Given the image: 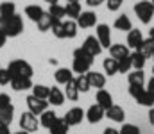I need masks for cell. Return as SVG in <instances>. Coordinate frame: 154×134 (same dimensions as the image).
<instances>
[{"mask_svg": "<svg viewBox=\"0 0 154 134\" xmlns=\"http://www.w3.org/2000/svg\"><path fill=\"white\" fill-rule=\"evenodd\" d=\"M0 29L5 32L7 38H16L23 32V20L16 13L13 16H0Z\"/></svg>", "mask_w": 154, "mask_h": 134, "instance_id": "1", "label": "cell"}, {"mask_svg": "<svg viewBox=\"0 0 154 134\" xmlns=\"http://www.w3.org/2000/svg\"><path fill=\"white\" fill-rule=\"evenodd\" d=\"M93 59L88 52H84L82 48H75L74 50V63H72V72L74 73H88L91 64H93Z\"/></svg>", "mask_w": 154, "mask_h": 134, "instance_id": "2", "label": "cell"}, {"mask_svg": "<svg viewBox=\"0 0 154 134\" xmlns=\"http://www.w3.org/2000/svg\"><path fill=\"white\" fill-rule=\"evenodd\" d=\"M133 9H134V14L138 16V20L142 23H145V25H149L151 20L154 18V5H152V2H149V0L136 2L133 5Z\"/></svg>", "mask_w": 154, "mask_h": 134, "instance_id": "3", "label": "cell"}, {"mask_svg": "<svg viewBox=\"0 0 154 134\" xmlns=\"http://www.w3.org/2000/svg\"><path fill=\"white\" fill-rule=\"evenodd\" d=\"M129 95L140 106H145V107H152L154 106V95L149 93L143 86H129Z\"/></svg>", "mask_w": 154, "mask_h": 134, "instance_id": "4", "label": "cell"}, {"mask_svg": "<svg viewBox=\"0 0 154 134\" xmlns=\"http://www.w3.org/2000/svg\"><path fill=\"white\" fill-rule=\"evenodd\" d=\"M7 70H9V73H11L13 77H32V73H34L32 66H31L27 61H23V59H14V61H11L9 66H7Z\"/></svg>", "mask_w": 154, "mask_h": 134, "instance_id": "5", "label": "cell"}, {"mask_svg": "<svg viewBox=\"0 0 154 134\" xmlns=\"http://www.w3.org/2000/svg\"><path fill=\"white\" fill-rule=\"evenodd\" d=\"M39 127V122H38V116L36 115H32L31 111H27V113H22V116H20V129L22 131H27V133H34V131H38Z\"/></svg>", "mask_w": 154, "mask_h": 134, "instance_id": "6", "label": "cell"}, {"mask_svg": "<svg viewBox=\"0 0 154 134\" xmlns=\"http://www.w3.org/2000/svg\"><path fill=\"white\" fill-rule=\"evenodd\" d=\"M25 102H27L29 111H31L32 115H36V116H39L43 111H47V109H48V102H47V100H43V98L34 97V95H29V97L25 98Z\"/></svg>", "mask_w": 154, "mask_h": 134, "instance_id": "7", "label": "cell"}, {"mask_svg": "<svg viewBox=\"0 0 154 134\" xmlns=\"http://www.w3.org/2000/svg\"><path fill=\"white\" fill-rule=\"evenodd\" d=\"M97 40H99V43L102 45V48H109L111 46V31H109V25H106V23H99L97 25Z\"/></svg>", "mask_w": 154, "mask_h": 134, "instance_id": "8", "label": "cell"}, {"mask_svg": "<svg viewBox=\"0 0 154 134\" xmlns=\"http://www.w3.org/2000/svg\"><path fill=\"white\" fill-rule=\"evenodd\" d=\"M84 52H88L91 57H95V55H100V52H102V45L99 43V40H97V36H88L86 40H84V43L81 46Z\"/></svg>", "mask_w": 154, "mask_h": 134, "instance_id": "9", "label": "cell"}, {"mask_svg": "<svg viewBox=\"0 0 154 134\" xmlns=\"http://www.w3.org/2000/svg\"><path fill=\"white\" fill-rule=\"evenodd\" d=\"M104 116H106V109H102L99 104L90 106V107H88V111L84 113V118H86L90 124H99Z\"/></svg>", "mask_w": 154, "mask_h": 134, "instance_id": "10", "label": "cell"}, {"mask_svg": "<svg viewBox=\"0 0 154 134\" xmlns=\"http://www.w3.org/2000/svg\"><path fill=\"white\" fill-rule=\"evenodd\" d=\"M75 22H77V27H81V29L95 27V25H97V14H95L93 11H82Z\"/></svg>", "mask_w": 154, "mask_h": 134, "instance_id": "11", "label": "cell"}, {"mask_svg": "<svg viewBox=\"0 0 154 134\" xmlns=\"http://www.w3.org/2000/svg\"><path fill=\"white\" fill-rule=\"evenodd\" d=\"M63 120L68 124V127H74V125H79L82 120H84V111L81 107H72L66 111V115L63 116Z\"/></svg>", "mask_w": 154, "mask_h": 134, "instance_id": "12", "label": "cell"}, {"mask_svg": "<svg viewBox=\"0 0 154 134\" xmlns=\"http://www.w3.org/2000/svg\"><path fill=\"white\" fill-rule=\"evenodd\" d=\"M106 118L113 120V122H116V124H124V120H125V111H124L120 106L113 104L111 107L106 109Z\"/></svg>", "mask_w": 154, "mask_h": 134, "instance_id": "13", "label": "cell"}, {"mask_svg": "<svg viewBox=\"0 0 154 134\" xmlns=\"http://www.w3.org/2000/svg\"><path fill=\"white\" fill-rule=\"evenodd\" d=\"M9 84H11V88L14 89V91H25V89L32 88L31 77H13Z\"/></svg>", "mask_w": 154, "mask_h": 134, "instance_id": "14", "label": "cell"}, {"mask_svg": "<svg viewBox=\"0 0 154 134\" xmlns=\"http://www.w3.org/2000/svg\"><path fill=\"white\" fill-rule=\"evenodd\" d=\"M95 100H97V104H99L102 109H108V107H111V106H113V97H111V93H109V91H106L104 88L97 91Z\"/></svg>", "mask_w": 154, "mask_h": 134, "instance_id": "15", "label": "cell"}, {"mask_svg": "<svg viewBox=\"0 0 154 134\" xmlns=\"http://www.w3.org/2000/svg\"><path fill=\"white\" fill-rule=\"evenodd\" d=\"M54 79H56L57 84L65 86L66 82H70V81L74 79V72H72L70 68H57L56 73H54Z\"/></svg>", "mask_w": 154, "mask_h": 134, "instance_id": "16", "label": "cell"}, {"mask_svg": "<svg viewBox=\"0 0 154 134\" xmlns=\"http://www.w3.org/2000/svg\"><path fill=\"white\" fill-rule=\"evenodd\" d=\"M88 81H90L91 88L102 89L106 86V75L100 73V72H88Z\"/></svg>", "mask_w": 154, "mask_h": 134, "instance_id": "17", "label": "cell"}, {"mask_svg": "<svg viewBox=\"0 0 154 134\" xmlns=\"http://www.w3.org/2000/svg\"><path fill=\"white\" fill-rule=\"evenodd\" d=\"M47 102L52 104V106H63V102H65V93H63V89L50 88L48 97H47Z\"/></svg>", "mask_w": 154, "mask_h": 134, "instance_id": "18", "label": "cell"}, {"mask_svg": "<svg viewBox=\"0 0 154 134\" xmlns=\"http://www.w3.org/2000/svg\"><path fill=\"white\" fill-rule=\"evenodd\" d=\"M109 55L113 57V59H122V57H125V55H129V46L127 45H122V43H115V45H111L109 48Z\"/></svg>", "mask_w": 154, "mask_h": 134, "instance_id": "19", "label": "cell"}, {"mask_svg": "<svg viewBox=\"0 0 154 134\" xmlns=\"http://www.w3.org/2000/svg\"><path fill=\"white\" fill-rule=\"evenodd\" d=\"M142 41H143L142 31H138V29H131V31L127 32V46H129V48H134V50H136Z\"/></svg>", "mask_w": 154, "mask_h": 134, "instance_id": "20", "label": "cell"}, {"mask_svg": "<svg viewBox=\"0 0 154 134\" xmlns=\"http://www.w3.org/2000/svg\"><path fill=\"white\" fill-rule=\"evenodd\" d=\"M127 81L129 86H143L145 84V73L143 70H133L127 73Z\"/></svg>", "mask_w": 154, "mask_h": 134, "instance_id": "21", "label": "cell"}, {"mask_svg": "<svg viewBox=\"0 0 154 134\" xmlns=\"http://www.w3.org/2000/svg\"><path fill=\"white\" fill-rule=\"evenodd\" d=\"M56 120H57V115H56L54 111H50V109H47V111H43V113L39 115V125L45 127V129H50Z\"/></svg>", "mask_w": 154, "mask_h": 134, "instance_id": "22", "label": "cell"}, {"mask_svg": "<svg viewBox=\"0 0 154 134\" xmlns=\"http://www.w3.org/2000/svg\"><path fill=\"white\" fill-rule=\"evenodd\" d=\"M65 98H68V100H72V102H77V98H79V89H77V84H75V79H72L70 82H66L65 84Z\"/></svg>", "mask_w": 154, "mask_h": 134, "instance_id": "23", "label": "cell"}, {"mask_svg": "<svg viewBox=\"0 0 154 134\" xmlns=\"http://www.w3.org/2000/svg\"><path fill=\"white\" fill-rule=\"evenodd\" d=\"M43 13H45V11H43V7L38 5V4H31V5H27V7H25V16H27L29 20H32L34 23L39 20V16H41Z\"/></svg>", "mask_w": 154, "mask_h": 134, "instance_id": "24", "label": "cell"}, {"mask_svg": "<svg viewBox=\"0 0 154 134\" xmlns=\"http://www.w3.org/2000/svg\"><path fill=\"white\" fill-rule=\"evenodd\" d=\"M113 27H115L116 31H127V32H129V31L133 29V23H131V20H129L127 14H120V16L115 20Z\"/></svg>", "mask_w": 154, "mask_h": 134, "instance_id": "25", "label": "cell"}, {"mask_svg": "<svg viewBox=\"0 0 154 134\" xmlns=\"http://www.w3.org/2000/svg\"><path fill=\"white\" fill-rule=\"evenodd\" d=\"M81 13H82V9H81V4L79 2H68L66 7H65V14L70 16V20H77Z\"/></svg>", "mask_w": 154, "mask_h": 134, "instance_id": "26", "label": "cell"}, {"mask_svg": "<svg viewBox=\"0 0 154 134\" xmlns=\"http://www.w3.org/2000/svg\"><path fill=\"white\" fill-rule=\"evenodd\" d=\"M77 22L75 20H66V22H63V31H65V38H68V40H72V38H75L77 36Z\"/></svg>", "mask_w": 154, "mask_h": 134, "instance_id": "27", "label": "cell"}, {"mask_svg": "<svg viewBox=\"0 0 154 134\" xmlns=\"http://www.w3.org/2000/svg\"><path fill=\"white\" fill-rule=\"evenodd\" d=\"M102 66H104V73L109 75V77L115 75V73H118V61L113 59V57L104 59V61H102Z\"/></svg>", "mask_w": 154, "mask_h": 134, "instance_id": "28", "label": "cell"}, {"mask_svg": "<svg viewBox=\"0 0 154 134\" xmlns=\"http://www.w3.org/2000/svg\"><path fill=\"white\" fill-rule=\"evenodd\" d=\"M36 25H38L39 32H47V31H50V27H52V16H50L48 13H43V14L39 16V20L36 22Z\"/></svg>", "mask_w": 154, "mask_h": 134, "instance_id": "29", "label": "cell"}, {"mask_svg": "<svg viewBox=\"0 0 154 134\" xmlns=\"http://www.w3.org/2000/svg\"><path fill=\"white\" fill-rule=\"evenodd\" d=\"M13 115H14V107L13 106L0 109V125H7L9 127L11 122H13Z\"/></svg>", "mask_w": 154, "mask_h": 134, "instance_id": "30", "label": "cell"}, {"mask_svg": "<svg viewBox=\"0 0 154 134\" xmlns=\"http://www.w3.org/2000/svg\"><path fill=\"white\" fill-rule=\"evenodd\" d=\"M48 131H50V134H68V124L63 118H57Z\"/></svg>", "mask_w": 154, "mask_h": 134, "instance_id": "31", "label": "cell"}, {"mask_svg": "<svg viewBox=\"0 0 154 134\" xmlns=\"http://www.w3.org/2000/svg\"><path fill=\"white\" fill-rule=\"evenodd\" d=\"M75 84H77V89L81 91V93H86V91H90V81H88V73H79L75 77Z\"/></svg>", "mask_w": 154, "mask_h": 134, "instance_id": "32", "label": "cell"}, {"mask_svg": "<svg viewBox=\"0 0 154 134\" xmlns=\"http://www.w3.org/2000/svg\"><path fill=\"white\" fill-rule=\"evenodd\" d=\"M136 50H138V52H140V54H142V55H143L145 59H147V57H151V55H152L154 43L151 41V38H149V40H143V41L140 43V46H138Z\"/></svg>", "mask_w": 154, "mask_h": 134, "instance_id": "33", "label": "cell"}, {"mask_svg": "<svg viewBox=\"0 0 154 134\" xmlns=\"http://www.w3.org/2000/svg\"><path fill=\"white\" fill-rule=\"evenodd\" d=\"M131 55V64H133V68L134 70H143V66H145V57L138 52V50H134L133 54H129Z\"/></svg>", "mask_w": 154, "mask_h": 134, "instance_id": "34", "label": "cell"}, {"mask_svg": "<svg viewBox=\"0 0 154 134\" xmlns=\"http://www.w3.org/2000/svg\"><path fill=\"white\" fill-rule=\"evenodd\" d=\"M47 13H48L54 20H63V18L66 16V14H65V7H63V5H59V4H52V5H50V9H48Z\"/></svg>", "mask_w": 154, "mask_h": 134, "instance_id": "35", "label": "cell"}, {"mask_svg": "<svg viewBox=\"0 0 154 134\" xmlns=\"http://www.w3.org/2000/svg\"><path fill=\"white\" fill-rule=\"evenodd\" d=\"M14 13H16L14 2L7 0V2H2V4H0V16H13Z\"/></svg>", "mask_w": 154, "mask_h": 134, "instance_id": "36", "label": "cell"}, {"mask_svg": "<svg viewBox=\"0 0 154 134\" xmlns=\"http://www.w3.org/2000/svg\"><path fill=\"white\" fill-rule=\"evenodd\" d=\"M52 34L59 40H65V31H63V20H54L52 18V27H50Z\"/></svg>", "mask_w": 154, "mask_h": 134, "instance_id": "37", "label": "cell"}, {"mask_svg": "<svg viewBox=\"0 0 154 134\" xmlns=\"http://www.w3.org/2000/svg\"><path fill=\"white\" fill-rule=\"evenodd\" d=\"M32 95L34 97H38V98H43V100H47V97H48V91L50 88L48 86H45V84H32Z\"/></svg>", "mask_w": 154, "mask_h": 134, "instance_id": "38", "label": "cell"}, {"mask_svg": "<svg viewBox=\"0 0 154 134\" xmlns=\"http://www.w3.org/2000/svg\"><path fill=\"white\" fill-rule=\"evenodd\" d=\"M133 68L131 64V55H125L122 59H118V73H129Z\"/></svg>", "mask_w": 154, "mask_h": 134, "instance_id": "39", "label": "cell"}, {"mask_svg": "<svg viewBox=\"0 0 154 134\" xmlns=\"http://www.w3.org/2000/svg\"><path fill=\"white\" fill-rule=\"evenodd\" d=\"M120 134H140V127L134 124H122V129H118Z\"/></svg>", "mask_w": 154, "mask_h": 134, "instance_id": "40", "label": "cell"}, {"mask_svg": "<svg viewBox=\"0 0 154 134\" xmlns=\"http://www.w3.org/2000/svg\"><path fill=\"white\" fill-rule=\"evenodd\" d=\"M11 79H13V75L9 73V70H7V68H0V86L9 84Z\"/></svg>", "mask_w": 154, "mask_h": 134, "instance_id": "41", "label": "cell"}, {"mask_svg": "<svg viewBox=\"0 0 154 134\" xmlns=\"http://www.w3.org/2000/svg\"><path fill=\"white\" fill-rule=\"evenodd\" d=\"M122 4H124V0H106V5L109 11H118L122 7Z\"/></svg>", "mask_w": 154, "mask_h": 134, "instance_id": "42", "label": "cell"}, {"mask_svg": "<svg viewBox=\"0 0 154 134\" xmlns=\"http://www.w3.org/2000/svg\"><path fill=\"white\" fill-rule=\"evenodd\" d=\"M9 106H13V104H11V97H9L7 93H0V109L9 107Z\"/></svg>", "mask_w": 154, "mask_h": 134, "instance_id": "43", "label": "cell"}, {"mask_svg": "<svg viewBox=\"0 0 154 134\" xmlns=\"http://www.w3.org/2000/svg\"><path fill=\"white\" fill-rule=\"evenodd\" d=\"M102 2H106V0H86V4H88L90 7H99Z\"/></svg>", "mask_w": 154, "mask_h": 134, "instance_id": "44", "label": "cell"}, {"mask_svg": "<svg viewBox=\"0 0 154 134\" xmlns=\"http://www.w3.org/2000/svg\"><path fill=\"white\" fill-rule=\"evenodd\" d=\"M5 41H7V36H5V32H4V31L0 29V48H2L4 45H5Z\"/></svg>", "mask_w": 154, "mask_h": 134, "instance_id": "45", "label": "cell"}, {"mask_svg": "<svg viewBox=\"0 0 154 134\" xmlns=\"http://www.w3.org/2000/svg\"><path fill=\"white\" fill-rule=\"evenodd\" d=\"M145 89H147L149 93H152V95H154V77L149 81V82H147V88H145Z\"/></svg>", "mask_w": 154, "mask_h": 134, "instance_id": "46", "label": "cell"}, {"mask_svg": "<svg viewBox=\"0 0 154 134\" xmlns=\"http://www.w3.org/2000/svg\"><path fill=\"white\" fill-rule=\"evenodd\" d=\"M147 116H149L151 125H154V106H152V107H149V115H147Z\"/></svg>", "mask_w": 154, "mask_h": 134, "instance_id": "47", "label": "cell"}, {"mask_svg": "<svg viewBox=\"0 0 154 134\" xmlns=\"http://www.w3.org/2000/svg\"><path fill=\"white\" fill-rule=\"evenodd\" d=\"M102 134H120V133H118V129H113V127H106Z\"/></svg>", "mask_w": 154, "mask_h": 134, "instance_id": "48", "label": "cell"}, {"mask_svg": "<svg viewBox=\"0 0 154 134\" xmlns=\"http://www.w3.org/2000/svg\"><path fill=\"white\" fill-rule=\"evenodd\" d=\"M0 134H11L7 125H0Z\"/></svg>", "mask_w": 154, "mask_h": 134, "instance_id": "49", "label": "cell"}, {"mask_svg": "<svg viewBox=\"0 0 154 134\" xmlns=\"http://www.w3.org/2000/svg\"><path fill=\"white\" fill-rule=\"evenodd\" d=\"M149 38H151V41L154 43V27L151 29V31H149Z\"/></svg>", "mask_w": 154, "mask_h": 134, "instance_id": "50", "label": "cell"}, {"mask_svg": "<svg viewBox=\"0 0 154 134\" xmlns=\"http://www.w3.org/2000/svg\"><path fill=\"white\" fill-rule=\"evenodd\" d=\"M43 2H47V4H48V5H52V4H57V2H59V0H43Z\"/></svg>", "mask_w": 154, "mask_h": 134, "instance_id": "51", "label": "cell"}, {"mask_svg": "<svg viewBox=\"0 0 154 134\" xmlns=\"http://www.w3.org/2000/svg\"><path fill=\"white\" fill-rule=\"evenodd\" d=\"M48 63H50V64H57V59H54V57H52V59H48Z\"/></svg>", "mask_w": 154, "mask_h": 134, "instance_id": "52", "label": "cell"}, {"mask_svg": "<svg viewBox=\"0 0 154 134\" xmlns=\"http://www.w3.org/2000/svg\"><path fill=\"white\" fill-rule=\"evenodd\" d=\"M11 134H29L27 131H18V133H11Z\"/></svg>", "mask_w": 154, "mask_h": 134, "instance_id": "53", "label": "cell"}, {"mask_svg": "<svg viewBox=\"0 0 154 134\" xmlns=\"http://www.w3.org/2000/svg\"><path fill=\"white\" fill-rule=\"evenodd\" d=\"M66 2H79V0H66Z\"/></svg>", "mask_w": 154, "mask_h": 134, "instance_id": "54", "label": "cell"}, {"mask_svg": "<svg viewBox=\"0 0 154 134\" xmlns=\"http://www.w3.org/2000/svg\"><path fill=\"white\" fill-rule=\"evenodd\" d=\"M151 57H152V59H154V50H152V55H151Z\"/></svg>", "mask_w": 154, "mask_h": 134, "instance_id": "55", "label": "cell"}, {"mask_svg": "<svg viewBox=\"0 0 154 134\" xmlns=\"http://www.w3.org/2000/svg\"><path fill=\"white\" fill-rule=\"evenodd\" d=\"M152 77H154V68H152Z\"/></svg>", "mask_w": 154, "mask_h": 134, "instance_id": "56", "label": "cell"}, {"mask_svg": "<svg viewBox=\"0 0 154 134\" xmlns=\"http://www.w3.org/2000/svg\"><path fill=\"white\" fill-rule=\"evenodd\" d=\"M152 5H154V0H152Z\"/></svg>", "mask_w": 154, "mask_h": 134, "instance_id": "57", "label": "cell"}, {"mask_svg": "<svg viewBox=\"0 0 154 134\" xmlns=\"http://www.w3.org/2000/svg\"><path fill=\"white\" fill-rule=\"evenodd\" d=\"M0 68H2V64H0Z\"/></svg>", "mask_w": 154, "mask_h": 134, "instance_id": "58", "label": "cell"}]
</instances>
